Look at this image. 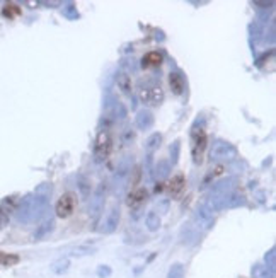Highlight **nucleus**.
Segmentation results:
<instances>
[{
	"label": "nucleus",
	"instance_id": "obj_5",
	"mask_svg": "<svg viewBox=\"0 0 276 278\" xmlns=\"http://www.w3.org/2000/svg\"><path fill=\"white\" fill-rule=\"evenodd\" d=\"M140 99H142L145 104L150 106H159L164 101V91L161 84H154V82H149V84L140 87Z\"/></svg>",
	"mask_w": 276,
	"mask_h": 278
},
{
	"label": "nucleus",
	"instance_id": "obj_29",
	"mask_svg": "<svg viewBox=\"0 0 276 278\" xmlns=\"http://www.w3.org/2000/svg\"><path fill=\"white\" fill-rule=\"evenodd\" d=\"M111 268L107 265H101V266H97V277L99 278H107V277H111Z\"/></svg>",
	"mask_w": 276,
	"mask_h": 278
},
{
	"label": "nucleus",
	"instance_id": "obj_15",
	"mask_svg": "<svg viewBox=\"0 0 276 278\" xmlns=\"http://www.w3.org/2000/svg\"><path fill=\"white\" fill-rule=\"evenodd\" d=\"M70 268V260L69 258H58L57 261H53L51 263V272L57 273V275H63V273H67Z\"/></svg>",
	"mask_w": 276,
	"mask_h": 278
},
{
	"label": "nucleus",
	"instance_id": "obj_9",
	"mask_svg": "<svg viewBox=\"0 0 276 278\" xmlns=\"http://www.w3.org/2000/svg\"><path fill=\"white\" fill-rule=\"evenodd\" d=\"M102 208H104V186H99L89 201V215L94 222H97Z\"/></svg>",
	"mask_w": 276,
	"mask_h": 278
},
{
	"label": "nucleus",
	"instance_id": "obj_30",
	"mask_svg": "<svg viewBox=\"0 0 276 278\" xmlns=\"http://www.w3.org/2000/svg\"><path fill=\"white\" fill-rule=\"evenodd\" d=\"M63 14H65V15H67V17H69V19H77V17H79V12H77V9H75V7L72 5V3H70L69 7H65V10H63Z\"/></svg>",
	"mask_w": 276,
	"mask_h": 278
},
{
	"label": "nucleus",
	"instance_id": "obj_28",
	"mask_svg": "<svg viewBox=\"0 0 276 278\" xmlns=\"http://www.w3.org/2000/svg\"><path fill=\"white\" fill-rule=\"evenodd\" d=\"M179 149H181V142L179 140H176L173 147H171V156H173V164H176L178 162V159H179Z\"/></svg>",
	"mask_w": 276,
	"mask_h": 278
},
{
	"label": "nucleus",
	"instance_id": "obj_8",
	"mask_svg": "<svg viewBox=\"0 0 276 278\" xmlns=\"http://www.w3.org/2000/svg\"><path fill=\"white\" fill-rule=\"evenodd\" d=\"M118 224H119V205L114 203L109 208V212L106 213V217H104L101 227H99V232H102V234H113L114 230L118 229Z\"/></svg>",
	"mask_w": 276,
	"mask_h": 278
},
{
	"label": "nucleus",
	"instance_id": "obj_25",
	"mask_svg": "<svg viewBox=\"0 0 276 278\" xmlns=\"http://www.w3.org/2000/svg\"><path fill=\"white\" fill-rule=\"evenodd\" d=\"M2 12L5 17H15V15H19V12H21V9H19L17 5H14V3H7Z\"/></svg>",
	"mask_w": 276,
	"mask_h": 278
},
{
	"label": "nucleus",
	"instance_id": "obj_10",
	"mask_svg": "<svg viewBox=\"0 0 276 278\" xmlns=\"http://www.w3.org/2000/svg\"><path fill=\"white\" fill-rule=\"evenodd\" d=\"M154 114H152V111L149 109H142L137 113V118H135V123H137V126L140 130H149L154 126Z\"/></svg>",
	"mask_w": 276,
	"mask_h": 278
},
{
	"label": "nucleus",
	"instance_id": "obj_14",
	"mask_svg": "<svg viewBox=\"0 0 276 278\" xmlns=\"http://www.w3.org/2000/svg\"><path fill=\"white\" fill-rule=\"evenodd\" d=\"M147 196H149V193H147L145 188H137V189H133V191H131L128 203H130L131 206H137L140 203H143V201L147 200Z\"/></svg>",
	"mask_w": 276,
	"mask_h": 278
},
{
	"label": "nucleus",
	"instance_id": "obj_11",
	"mask_svg": "<svg viewBox=\"0 0 276 278\" xmlns=\"http://www.w3.org/2000/svg\"><path fill=\"white\" fill-rule=\"evenodd\" d=\"M169 84L176 96H181L184 89H186V81H184V77L179 72H173L169 75Z\"/></svg>",
	"mask_w": 276,
	"mask_h": 278
},
{
	"label": "nucleus",
	"instance_id": "obj_2",
	"mask_svg": "<svg viewBox=\"0 0 276 278\" xmlns=\"http://www.w3.org/2000/svg\"><path fill=\"white\" fill-rule=\"evenodd\" d=\"M206 142H208V137L205 128L203 126L198 128V125H194L191 128V156H193L194 164L201 162V156L206 149Z\"/></svg>",
	"mask_w": 276,
	"mask_h": 278
},
{
	"label": "nucleus",
	"instance_id": "obj_19",
	"mask_svg": "<svg viewBox=\"0 0 276 278\" xmlns=\"http://www.w3.org/2000/svg\"><path fill=\"white\" fill-rule=\"evenodd\" d=\"M162 63V55L159 51H150L143 57V67H159Z\"/></svg>",
	"mask_w": 276,
	"mask_h": 278
},
{
	"label": "nucleus",
	"instance_id": "obj_23",
	"mask_svg": "<svg viewBox=\"0 0 276 278\" xmlns=\"http://www.w3.org/2000/svg\"><path fill=\"white\" fill-rule=\"evenodd\" d=\"M167 278H184V266L181 263H174L169 268Z\"/></svg>",
	"mask_w": 276,
	"mask_h": 278
},
{
	"label": "nucleus",
	"instance_id": "obj_27",
	"mask_svg": "<svg viewBox=\"0 0 276 278\" xmlns=\"http://www.w3.org/2000/svg\"><path fill=\"white\" fill-rule=\"evenodd\" d=\"M265 261H266V266H270L271 270H275L276 266V253H275V248H271L270 251L265 254Z\"/></svg>",
	"mask_w": 276,
	"mask_h": 278
},
{
	"label": "nucleus",
	"instance_id": "obj_6",
	"mask_svg": "<svg viewBox=\"0 0 276 278\" xmlns=\"http://www.w3.org/2000/svg\"><path fill=\"white\" fill-rule=\"evenodd\" d=\"M213 222H215L213 212H211V210L208 208L205 203L199 205L198 208L194 210V213H193V225L198 230H208V229H211Z\"/></svg>",
	"mask_w": 276,
	"mask_h": 278
},
{
	"label": "nucleus",
	"instance_id": "obj_18",
	"mask_svg": "<svg viewBox=\"0 0 276 278\" xmlns=\"http://www.w3.org/2000/svg\"><path fill=\"white\" fill-rule=\"evenodd\" d=\"M94 253H95V248H94V246H87V244L75 246V248L70 249V256H77V258L89 256V254H94Z\"/></svg>",
	"mask_w": 276,
	"mask_h": 278
},
{
	"label": "nucleus",
	"instance_id": "obj_1",
	"mask_svg": "<svg viewBox=\"0 0 276 278\" xmlns=\"http://www.w3.org/2000/svg\"><path fill=\"white\" fill-rule=\"evenodd\" d=\"M48 206V194L34 193L27 194L26 198H22V201L15 208V218L21 224H29V222L39 220L46 212Z\"/></svg>",
	"mask_w": 276,
	"mask_h": 278
},
{
	"label": "nucleus",
	"instance_id": "obj_22",
	"mask_svg": "<svg viewBox=\"0 0 276 278\" xmlns=\"http://www.w3.org/2000/svg\"><path fill=\"white\" fill-rule=\"evenodd\" d=\"M19 263V256L17 254H10V253H3L0 251V268H5V266H14Z\"/></svg>",
	"mask_w": 276,
	"mask_h": 278
},
{
	"label": "nucleus",
	"instance_id": "obj_7",
	"mask_svg": "<svg viewBox=\"0 0 276 278\" xmlns=\"http://www.w3.org/2000/svg\"><path fill=\"white\" fill-rule=\"evenodd\" d=\"M75 206H77V198H75V194L74 193H63L62 196H60V200L57 201V206H55L57 217L69 218L72 213L75 212Z\"/></svg>",
	"mask_w": 276,
	"mask_h": 278
},
{
	"label": "nucleus",
	"instance_id": "obj_17",
	"mask_svg": "<svg viewBox=\"0 0 276 278\" xmlns=\"http://www.w3.org/2000/svg\"><path fill=\"white\" fill-rule=\"evenodd\" d=\"M116 82H118V87L123 91L125 94H131V79L130 75L125 72H119L116 75Z\"/></svg>",
	"mask_w": 276,
	"mask_h": 278
},
{
	"label": "nucleus",
	"instance_id": "obj_16",
	"mask_svg": "<svg viewBox=\"0 0 276 278\" xmlns=\"http://www.w3.org/2000/svg\"><path fill=\"white\" fill-rule=\"evenodd\" d=\"M169 173H171L169 161L161 159V161L157 162V166H155V178H157V180H166V178L169 176Z\"/></svg>",
	"mask_w": 276,
	"mask_h": 278
},
{
	"label": "nucleus",
	"instance_id": "obj_13",
	"mask_svg": "<svg viewBox=\"0 0 276 278\" xmlns=\"http://www.w3.org/2000/svg\"><path fill=\"white\" fill-rule=\"evenodd\" d=\"M251 275L253 278H275V270H271L266 265H254Z\"/></svg>",
	"mask_w": 276,
	"mask_h": 278
},
{
	"label": "nucleus",
	"instance_id": "obj_26",
	"mask_svg": "<svg viewBox=\"0 0 276 278\" xmlns=\"http://www.w3.org/2000/svg\"><path fill=\"white\" fill-rule=\"evenodd\" d=\"M183 185H184V178L181 176V174H179V176H176L174 180H173V183H171V191L173 193H178V191H181L183 189Z\"/></svg>",
	"mask_w": 276,
	"mask_h": 278
},
{
	"label": "nucleus",
	"instance_id": "obj_24",
	"mask_svg": "<svg viewBox=\"0 0 276 278\" xmlns=\"http://www.w3.org/2000/svg\"><path fill=\"white\" fill-rule=\"evenodd\" d=\"M9 206L5 203H0V229H3L9 224Z\"/></svg>",
	"mask_w": 276,
	"mask_h": 278
},
{
	"label": "nucleus",
	"instance_id": "obj_4",
	"mask_svg": "<svg viewBox=\"0 0 276 278\" xmlns=\"http://www.w3.org/2000/svg\"><path fill=\"white\" fill-rule=\"evenodd\" d=\"M237 157V149L229 142L217 140L210 150V159L213 162H222V161H232Z\"/></svg>",
	"mask_w": 276,
	"mask_h": 278
},
{
	"label": "nucleus",
	"instance_id": "obj_3",
	"mask_svg": "<svg viewBox=\"0 0 276 278\" xmlns=\"http://www.w3.org/2000/svg\"><path fill=\"white\" fill-rule=\"evenodd\" d=\"M113 150V138L107 130H101L94 142V159L95 162H104Z\"/></svg>",
	"mask_w": 276,
	"mask_h": 278
},
{
	"label": "nucleus",
	"instance_id": "obj_20",
	"mask_svg": "<svg viewBox=\"0 0 276 278\" xmlns=\"http://www.w3.org/2000/svg\"><path fill=\"white\" fill-rule=\"evenodd\" d=\"M145 224H147V229H149L150 232H155V230L161 229V217H159V213H155V212L147 213Z\"/></svg>",
	"mask_w": 276,
	"mask_h": 278
},
{
	"label": "nucleus",
	"instance_id": "obj_21",
	"mask_svg": "<svg viewBox=\"0 0 276 278\" xmlns=\"http://www.w3.org/2000/svg\"><path fill=\"white\" fill-rule=\"evenodd\" d=\"M161 142H162V135H161V133L150 135V137L147 138V142H145V150H147L149 154L155 152V150L159 149V145H161Z\"/></svg>",
	"mask_w": 276,
	"mask_h": 278
},
{
	"label": "nucleus",
	"instance_id": "obj_12",
	"mask_svg": "<svg viewBox=\"0 0 276 278\" xmlns=\"http://www.w3.org/2000/svg\"><path fill=\"white\" fill-rule=\"evenodd\" d=\"M53 229H55V220L53 218H46L45 222H41V224L38 225V229H36V232H34V239L36 241L43 239V237H46Z\"/></svg>",
	"mask_w": 276,
	"mask_h": 278
}]
</instances>
